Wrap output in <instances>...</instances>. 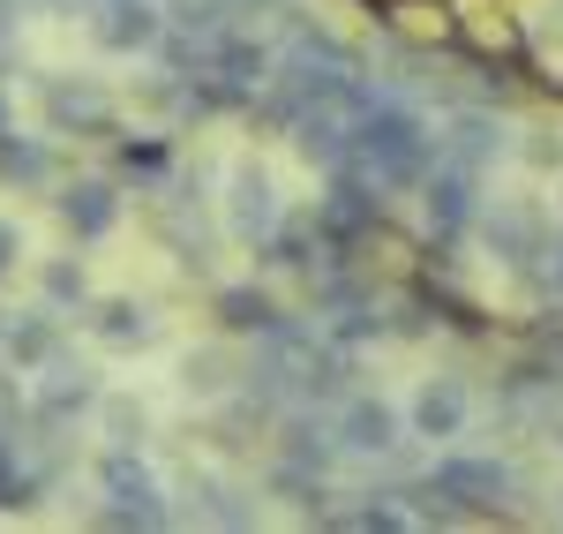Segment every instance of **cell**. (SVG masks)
Listing matches in <instances>:
<instances>
[{
  "label": "cell",
  "instance_id": "obj_13",
  "mask_svg": "<svg viewBox=\"0 0 563 534\" xmlns=\"http://www.w3.org/2000/svg\"><path fill=\"white\" fill-rule=\"evenodd\" d=\"M60 219H68L76 241L113 233V219H121V188H113V181H68V188H60Z\"/></svg>",
  "mask_w": 563,
  "mask_h": 534
},
{
  "label": "cell",
  "instance_id": "obj_10",
  "mask_svg": "<svg viewBox=\"0 0 563 534\" xmlns=\"http://www.w3.org/2000/svg\"><path fill=\"white\" fill-rule=\"evenodd\" d=\"M331 437H339V451H390L398 445V414H390L384 400H368V392H346Z\"/></svg>",
  "mask_w": 563,
  "mask_h": 534
},
{
  "label": "cell",
  "instance_id": "obj_1",
  "mask_svg": "<svg viewBox=\"0 0 563 534\" xmlns=\"http://www.w3.org/2000/svg\"><path fill=\"white\" fill-rule=\"evenodd\" d=\"M353 166L376 188H406V181H421L435 166V129L413 106H398V98L376 90V106L353 113Z\"/></svg>",
  "mask_w": 563,
  "mask_h": 534
},
{
  "label": "cell",
  "instance_id": "obj_16",
  "mask_svg": "<svg viewBox=\"0 0 563 534\" xmlns=\"http://www.w3.org/2000/svg\"><path fill=\"white\" fill-rule=\"evenodd\" d=\"M294 143H301V159H316V166H346L353 159V121L339 106H308L301 121H294Z\"/></svg>",
  "mask_w": 563,
  "mask_h": 534
},
{
  "label": "cell",
  "instance_id": "obj_32",
  "mask_svg": "<svg viewBox=\"0 0 563 534\" xmlns=\"http://www.w3.org/2000/svg\"><path fill=\"white\" fill-rule=\"evenodd\" d=\"M0 129H8V98H0Z\"/></svg>",
  "mask_w": 563,
  "mask_h": 534
},
{
  "label": "cell",
  "instance_id": "obj_29",
  "mask_svg": "<svg viewBox=\"0 0 563 534\" xmlns=\"http://www.w3.org/2000/svg\"><path fill=\"white\" fill-rule=\"evenodd\" d=\"M15 257H23V233H15V226L0 219V279H8V271H15Z\"/></svg>",
  "mask_w": 563,
  "mask_h": 534
},
{
  "label": "cell",
  "instance_id": "obj_9",
  "mask_svg": "<svg viewBox=\"0 0 563 534\" xmlns=\"http://www.w3.org/2000/svg\"><path fill=\"white\" fill-rule=\"evenodd\" d=\"M466 414H474V392H466L459 377H429V384L413 392V437H459Z\"/></svg>",
  "mask_w": 563,
  "mask_h": 534
},
{
  "label": "cell",
  "instance_id": "obj_20",
  "mask_svg": "<svg viewBox=\"0 0 563 534\" xmlns=\"http://www.w3.org/2000/svg\"><path fill=\"white\" fill-rule=\"evenodd\" d=\"M90 324H98L106 347H151V339H158V309H151V302H106Z\"/></svg>",
  "mask_w": 563,
  "mask_h": 534
},
{
  "label": "cell",
  "instance_id": "obj_24",
  "mask_svg": "<svg viewBox=\"0 0 563 534\" xmlns=\"http://www.w3.org/2000/svg\"><path fill=\"white\" fill-rule=\"evenodd\" d=\"M45 309H84L90 302V279H84V264H45Z\"/></svg>",
  "mask_w": 563,
  "mask_h": 534
},
{
  "label": "cell",
  "instance_id": "obj_8",
  "mask_svg": "<svg viewBox=\"0 0 563 534\" xmlns=\"http://www.w3.org/2000/svg\"><path fill=\"white\" fill-rule=\"evenodd\" d=\"M225 219H233L241 241H263V233L278 226V181L263 174V166H241L233 188H225Z\"/></svg>",
  "mask_w": 563,
  "mask_h": 534
},
{
  "label": "cell",
  "instance_id": "obj_15",
  "mask_svg": "<svg viewBox=\"0 0 563 534\" xmlns=\"http://www.w3.org/2000/svg\"><path fill=\"white\" fill-rule=\"evenodd\" d=\"M435 159H451V166H466V174H488V159H504V129H496L488 113H459L451 135H435Z\"/></svg>",
  "mask_w": 563,
  "mask_h": 534
},
{
  "label": "cell",
  "instance_id": "obj_5",
  "mask_svg": "<svg viewBox=\"0 0 563 534\" xmlns=\"http://www.w3.org/2000/svg\"><path fill=\"white\" fill-rule=\"evenodd\" d=\"M481 241H488V257H504L511 271H533L549 257V219H541V204H496V211H481Z\"/></svg>",
  "mask_w": 563,
  "mask_h": 534
},
{
  "label": "cell",
  "instance_id": "obj_26",
  "mask_svg": "<svg viewBox=\"0 0 563 534\" xmlns=\"http://www.w3.org/2000/svg\"><path fill=\"white\" fill-rule=\"evenodd\" d=\"M196 497H203V520H218V527H249V520H256L249 504H233V490H225L218 475H203V482H196Z\"/></svg>",
  "mask_w": 563,
  "mask_h": 534
},
{
  "label": "cell",
  "instance_id": "obj_25",
  "mask_svg": "<svg viewBox=\"0 0 563 534\" xmlns=\"http://www.w3.org/2000/svg\"><path fill=\"white\" fill-rule=\"evenodd\" d=\"M121 174L129 181H166V143H158V135H129V143H121Z\"/></svg>",
  "mask_w": 563,
  "mask_h": 534
},
{
  "label": "cell",
  "instance_id": "obj_28",
  "mask_svg": "<svg viewBox=\"0 0 563 534\" xmlns=\"http://www.w3.org/2000/svg\"><path fill=\"white\" fill-rule=\"evenodd\" d=\"M15 422H23V392L0 384V437H15Z\"/></svg>",
  "mask_w": 563,
  "mask_h": 534
},
{
  "label": "cell",
  "instance_id": "obj_31",
  "mask_svg": "<svg viewBox=\"0 0 563 534\" xmlns=\"http://www.w3.org/2000/svg\"><path fill=\"white\" fill-rule=\"evenodd\" d=\"M241 8H278V0H241Z\"/></svg>",
  "mask_w": 563,
  "mask_h": 534
},
{
  "label": "cell",
  "instance_id": "obj_4",
  "mask_svg": "<svg viewBox=\"0 0 563 534\" xmlns=\"http://www.w3.org/2000/svg\"><path fill=\"white\" fill-rule=\"evenodd\" d=\"M271 53H263L249 31H218L211 39V68H203V84H211V98L218 106H249L263 84H271Z\"/></svg>",
  "mask_w": 563,
  "mask_h": 534
},
{
  "label": "cell",
  "instance_id": "obj_2",
  "mask_svg": "<svg viewBox=\"0 0 563 534\" xmlns=\"http://www.w3.org/2000/svg\"><path fill=\"white\" fill-rule=\"evenodd\" d=\"M98 490H106V527H166L174 512H166V497H158V482H151V467L135 459L129 445L106 451V467H98Z\"/></svg>",
  "mask_w": 563,
  "mask_h": 534
},
{
  "label": "cell",
  "instance_id": "obj_23",
  "mask_svg": "<svg viewBox=\"0 0 563 534\" xmlns=\"http://www.w3.org/2000/svg\"><path fill=\"white\" fill-rule=\"evenodd\" d=\"M331 451H339V437H323L316 422H294L278 459H294V467H308V475H323V467H331Z\"/></svg>",
  "mask_w": 563,
  "mask_h": 534
},
{
  "label": "cell",
  "instance_id": "obj_27",
  "mask_svg": "<svg viewBox=\"0 0 563 534\" xmlns=\"http://www.w3.org/2000/svg\"><path fill=\"white\" fill-rule=\"evenodd\" d=\"M106 429H113V445H129V451H135V437L151 429V414H143L135 400H106Z\"/></svg>",
  "mask_w": 563,
  "mask_h": 534
},
{
  "label": "cell",
  "instance_id": "obj_19",
  "mask_svg": "<svg viewBox=\"0 0 563 534\" xmlns=\"http://www.w3.org/2000/svg\"><path fill=\"white\" fill-rule=\"evenodd\" d=\"M0 181H8V188H45V181H53V151H45L38 135L0 129Z\"/></svg>",
  "mask_w": 563,
  "mask_h": 534
},
{
  "label": "cell",
  "instance_id": "obj_7",
  "mask_svg": "<svg viewBox=\"0 0 563 534\" xmlns=\"http://www.w3.org/2000/svg\"><path fill=\"white\" fill-rule=\"evenodd\" d=\"M90 39L106 45V53H151V45L166 39V8L158 0H98Z\"/></svg>",
  "mask_w": 563,
  "mask_h": 534
},
{
  "label": "cell",
  "instance_id": "obj_22",
  "mask_svg": "<svg viewBox=\"0 0 563 534\" xmlns=\"http://www.w3.org/2000/svg\"><path fill=\"white\" fill-rule=\"evenodd\" d=\"M180 384H188L196 400H218V392L233 384V355H225V347H196V355L180 361Z\"/></svg>",
  "mask_w": 563,
  "mask_h": 534
},
{
  "label": "cell",
  "instance_id": "obj_14",
  "mask_svg": "<svg viewBox=\"0 0 563 534\" xmlns=\"http://www.w3.org/2000/svg\"><path fill=\"white\" fill-rule=\"evenodd\" d=\"M45 369H53V377H45V392H38V422H45V429H68L76 414L98 406V384H90V369H68L60 355L45 361Z\"/></svg>",
  "mask_w": 563,
  "mask_h": 534
},
{
  "label": "cell",
  "instance_id": "obj_3",
  "mask_svg": "<svg viewBox=\"0 0 563 534\" xmlns=\"http://www.w3.org/2000/svg\"><path fill=\"white\" fill-rule=\"evenodd\" d=\"M421 490L443 497L459 520H474V512H504L511 504V467L504 459H435Z\"/></svg>",
  "mask_w": 563,
  "mask_h": 534
},
{
  "label": "cell",
  "instance_id": "obj_6",
  "mask_svg": "<svg viewBox=\"0 0 563 534\" xmlns=\"http://www.w3.org/2000/svg\"><path fill=\"white\" fill-rule=\"evenodd\" d=\"M474 188H481V174L451 166V159H435L429 174H421V211H429L435 241H459V233L474 226Z\"/></svg>",
  "mask_w": 563,
  "mask_h": 534
},
{
  "label": "cell",
  "instance_id": "obj_12",
  "mask_svg": "<svg viewBox=\"0 0 563 534\" xmlns=\"http://www.w3.org/2000/svg\"><path fill=\"white\" fill-rule=\"evenodd\" d=\"M211 316H218V331H225V339H263V331H278V324H286V309H278L263 286H218Z\"/></svg>",
  "mask_w": 563,
  "mask_h": 534
},
{
  "label": "cell",
  "instance_id": "obj_18",
  "mask_svg": "<svg viewBox=\"0 0 563 534\" xmlns=\"http://www.w3.org/2000/svg\"><path fill=\"white\" fill-rule=\"evenodd\" d=\"M256 249H263V257H271L278 271H316V249H323V233H316V211H308V219H286V211H278V226L263 233Z\"/></svg>",
  "mask_w": 563,
  "mask_h": 534
},
{
  "label": "cell",
  "instance_id": "obj_17",
  "mask_svg": "<svg viewBox=\"0 0 563 534\" xmlns=\"http://www.w3.org/2000/svg\"><path fill=\"white\" fill-rule=\"evenodd\" d=\"M0 355L15 361V369H45V361L60 355V316H53V309L8 316V331H0Z\"/></svg>",
  "mask_w": 563,
  "mask_h": 534
},
{
  "label": "cell",
  "instance_id": "obj_30",
  "mask_svg": "<svg viewBox=\"0 0 563 534\" xmlns=\"http://www.w3.org/2000/svg\"><path fill=\"white\" fill-rule=\"evenodd\" d=\"M556 286H563V241H556Z\"/></svg>",
  "mask_w": 563,
  "mask_h": 534
},
{
  "label": "cell",
  "instance_id": "obj_11",
  "mask_svg": "<svg viewBox=\"0 0 563 534\" xmlns=\"http://www.w3.org/2000/svg\"><path fill=\"white\" fill-rule=\"evenodd\" d=\"M45 121H53V135H106V121H113V98L98 84H53L45 90Z\"/></svg>",
  "mask_w": 563,
  "mask_h": 534
},
{
  "label": "cell",
  "instance_id": "obj_33",
  "mask_svg": "<svg viewBox=\"0 0 563 534\" xmlns=\"http://www.w3.org/2000/svg\"><path fill=\"white\" fill-rule=\"evenodd\" d=\"M0 331H8V309H0Z\"/></svg>",
  "mask_w": 563,
  "mask_h": 534
},
{
  "label": "cell",
  "instance_id": "obj_21",
  "mask_svg": "<svg viewBox=\"0 0 563 534\" xmlns=\"http://www.w3.org/2000/svg\"><path fill=\"white\" fill-rule=\"evenodd\" d=\"M233 8H241V0H166V31L218 39V31H233Z\"/></svg>",
  "mask_w": 563,
  "mask_h": 534
}]
</instances>
